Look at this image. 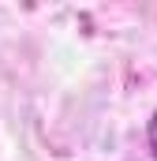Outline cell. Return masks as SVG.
I'll return each instance as SVG.
<instances>
[{
  "label": "cell",
  "instance_id": "cell-1",
  "mask_svg": "<svg viewBox=\"0 0 157 161\" xmlns=\"http://www.w3.org/2000/svg\"><path fill=\"white\" fill-rule=\"evenodd\" d=\"M146 146H150V154H154V161H157V113L150 116V124H146Z\"/></svg>",
  "mask_w": 157,
  "mask_h": 161
}]
</instances>
